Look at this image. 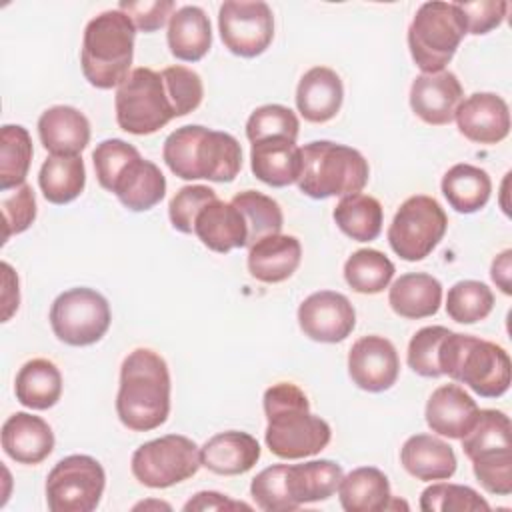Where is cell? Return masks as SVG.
<instances>
[{
    "mask_svg": "<svg viewBox=\"0 0 512 512\" xmlns=\"http://www.w3.org/2000/svg\"><path fill=\"white\" fill-rule=\"evenodd\" d=\"M264 414L266 446L282 460L308 458L330 444V424L310 412L308 396L292 382H278L264 392Z\"/></svg>",
    "mask_w": 512,
    "mask_h": 512,
    "instance_id": "1",
    "label": "cell"
},
{
    "mask_svg": "<svg viewBox=\"0 0 512 512\" xmlns=\"http://www.w3.org/2000/svg\"><path fill=\"white\" fill-rule=\"evenodd\" d=\"M116 414L134 432H148L166 422L170 414V372L158 352L136 348L124 358Z\"/></svg>",
    "mask_w": 512,
    "mask_h": 512,
    "instance_id": "2",
    "label": "cell"
},
{
    "mask_svg": "<svg viewBox=\"0 0 512 512\" xmlns=\"http://www.w3.org/2000/svg\"><path fill=\"white\" fill-rule=\"evenodd\" d=\"M162 158L172 174L182 180L232 182L242 168V148L238 140L220 130L200 124L176 128L164 140Z\"/></svg>",
    "mask_w": 512,
    "mask_h": 512,
    "instance_id": "3",
    "label": "cell"
},
{
    "mask_svg": "<svg viewBox=\"0 0 512 512\" xmlns=\"http://www.w3.org/2000/svg\"><path fill=\"white\" fill-rule=\"evenodd\" d=\"M92 162L100 186L116 194L132 212L154 208L166 194V178L160 168L120 138L102 140L92 152Z\"/></svg>",
    "mask_w": 512,
    "mask_h": 512,
    "instance_id": "4",
    "label": "cell"
},
{
    "mask_svg": "<svg viewBox=\"0 0 512 512\" xmlns=\"http://www.w3.org/2000/svg\"><path fill=\"white\" fill-rule=\"evenodd\" d=\"M438 364L442 376L466 384L482 398H500L510 388V356L496 342L450 330L440 344Z\"/></svg>",
    "mask_w": 512,
    "mask_h": 512,
    "instance_id": "5",
    "label": "cell"
},
{
    "mask_svg": "<svg viewBox=\"0 0 512 512\" xmlns=\"http://www.w3.org/2000/svg\"><path fill=\"white\" fill-rule=\"evenodd\" d=\"M134 38L136 28L122 10H106L86 24L80 64L90 86L110 90L128 78Z\"/></svg>",
    "mask_w": 512,
    "mask_h": 512,
    "instance_id": "6",
    "label": "cell"
},
{
    "mask_svg": "<svg viewBox=\"0 0 512 512\" xmlns=\"http://www.w3.org/2000/svg\"><path fill=\"white\" fill-rule=\"evenodd\" d=\"M368 176V160L352 146L332 140H314L302 146V170L296 184L314 200L362 192Z\"/></svg>",
    "mask_w": 512,
    "mask_h": 512,
    "instance_id": "7",
    "label": "cell"
},
{
    "mask_svg": "<svg viewBox=\"0 0 512 512\" xmlns=\"http://www.w3.org/2000/svg\"><path fill=\"white\" fill-rule=\"evenodd\" d=\"M466 24L456 2H424L408 28V48L422 74L442 72L454 58Z\"/></svg>",
    "mask_w": 512,
    "mask_h": 512,
    "instance_id": "8",
    "label": "cell"
},
{
    "mask_svg": "<svg viewBox=\"0 0 512 512\" xmlns=\"http://www.w3.org/2000/svg\"><path fill=\"white\" fill-rule=\"evenodd\" d=\"M118 126L136 136L154 134L176 118L162 74L152 68H134L118 86L116 98Z\"/></svg>",
    "mask_w": 512,
    "mask_h": 512,
    "instance_id": "9",
    "label": "cell"
},
{
    "mask_svg": "<svg viewBox=\"0 0 512 512\" xmlns=\"http://www.w3.org/2000/svg\"><path fill=\"white\" fill-rule=\"evenodd\" d=\"M448 216L436 198L416 194L406 198L388 226V244L402 260L426 258L444 238Z\"/></svg>",
    "mask_w": 512,
    "mask_h": 512,
    "instance_id": "10",
    "label": "cell"
},
{
    "mask_svg": "<svg viewBox=\"0 0 512 512\" xmlns=\"http://www.w3.org/2000/svg\"><path fill=\"white\" fill-rule=\"evenodd\" d=\"M200 466V448L182 434L144 442L130 460L134 478L148 488H170L192 478Z\"/></svg>",
    "mask_w": 512,
    "mask_h": 512,
    "instance_id": "11",
    "label": "cell"
},
{
    "mask_svg": "<svg viewBox=\"0 0 512 512\" xmlns=\"http://www.w3.org/2000/svg\"><path fill=\"white\" fill-rule=\"evenodd\" d=\"M102 464L86 454H72L54 464L46 478L50 512H92L104 494Z\"/></svg>",
    "mask_w": 512,
    "mask_h": 512,
    "instance_id": "12",
    "label": "cell"
},
{
    "mask_svg": "<svg viewBox=\"0 0 512 512\" xmlns=\"http://www.w3.org/2000/svg\"><path fill=\"white\" fill-rule=\"evenodd\" d=\"M110 322L108 300L92 288H70L50 308L52 332L68 346L96 344L108 332Z\"/></svg>",
    "mask_w": 512,
    "mask_h": 512,
    "instance_id": "13",
    "label": "cell"
},
{
    "mask_svg": "<svg viewBox=\"0 0 512 512\" xmlns=\"http://www.w3.org/2000/svg\"><path fill=\"white\" fill-rule=\"evenodd\" d=\"M222 44L240 58L260 56L274 38V14L262 0H226L218 10Z\"/></svg>",
    "mask_w": 512,
    "mask_h": 512,
    "instance_id": "14",
    "label": "cell"
},
{
    "mask_svg": "<svg viewBox=\"0 0 512 512\" xmlns=\"http://www.w3.org/2000/svg\"><path fill=\"white\" fill-rule=\"evenodd\" d=\"M298 324L310 340L336 344L352 334L356 326V312L344 294L320 290L304 298L298 306Z\"/></svg>",
    "mask_w": 512,
    "mask_h": 512,
    "instance_id": "15",
    "label": "cell"
},
{
    "mask_svg": "<svg viewBox=\"0 0 512 512\" xmlns=\"http://www.w3.org/2000/svg\"><path fill=\"white\" fill-rule=\"evenodd\" d=\"M348 374L366 392L392 388L400 374V358L394 344L384 336H362L348 352Z\"/></svg>",
    "mask_w": 512,
    "mask_h": 512,
    "instance_id": "16",
    "label": "cell"
},
{
    "mask_svg": "<svg viewBox=\"0 0 512 512\" xmlns=\"http://www.w3.org/2000/svg\"><path fill=\"white\" fill-rule=\"evenodd\" d=\"M462 100V84L450 70L420 74L410 86V108L430 126L450 124Z\"/></svg>",
    "mask_w": 512,
    "mask_h": 512,
    "instance_id": "17",
    "label": "cell"
},
{
    "mask_svg": "<svg viewBox=\"0 0 512 512\" xmlns=\"http://www.w3.org/2000/svg\"><path fill=\"white\" fill-rule=\"evenodd\" d=\"M464 138L476 144H498L510 132V110L494 92H474L464 98L454 116Z\"/></svg>",
    "mask_w": 512,
    "mask_h": 512,
    "instance_id": "18",
    "label": "cell"
},
{
    "mask_svg": "<svg viewBox=\"0 0 512 512\" xmlns=\"http://www.w3.org/2000/svg\"><path fill=\"white\" fill-rule=\"evenodd\" d=\"M476 400L460 384L438 386L426 402V424L432 432L460 440L478 416Z\"/></svg>",
    "mask_w": 512,
    "mask_h": 512,
    "instance_id": "19",
    "label": "cell"
},
{
    "mask_svg": "<svg viewBox=\"0 0 512 512\" xmlns=\"http://www.w3.org/2000/svg\"><path fill=\"white\" fill-rule=\"evenodd\" d=\"M194 234L212 252L226 254L248 246V226L242 212L220 198L208 202L194 220Z\"/></svg>",
    "mask_w": 512,
    "mask_h": 512,
    "instance_id": "20",
    "label": "cell"
},
{
    "mask_svg": "<svg viewBox=\"0 0 512 512\" xmlns=\"http://www.w3.org/2000/svg\"><path fill=\"white\" fill-rule=\"evenodd\" d=\"M2 448L18 464H40L54 450V434L46 420L16 412L2 424Z\"/></svg>",
    "mask_w": 512,
    "mask_h": 512,
    "instance_id": "21",
    "label": "cell"
},
{
    "mask_svg": "<svg viewBox=\"0 0 512 512\" xmlns=\"http://www.w3.org/2000/svg\"><path fill=\"white\" fill-rule=\"evenodd\" d=\"M342 476V466L332 460L282 464L284 490L294 510L300 508L302 504L328 500L338 490Z\"/></svg>",
    "mask_w": 512,
    "mask_h": 512,
    "instance_id": "22",
    "label": "cell"
},
{
    "mask_svg": "<svg viewBox=\"0 0 512 512\" xmlns=\"http://www.w3.org/2000/svg\"><path fill=\"white\" fill-rule=\"evenodd\" d=\"M344 100V86L340 76L328 66H314L298 82L296 108L304 120L324 124L332 120Z\"/></svg>",
    "mask_w": 512,
    "mask_h": 512,
    "instance_id": "23",
    "label": "cell"
},
{
    "mask_svg": "<svg viewBox=\"0 0 512 512\" xmlns=\"http://www.w3.org/2000/svg\"><path fill=\"white\" fill-rule=\"evenodd\" d=\"M42 146L54 156H78L90 142V122L74 106H52L38 118Z\"/></svg>",
    "mask_w": 512,
    "mask_h": 512,
    "instance_id": "24",
    "label": "cell"
},
{
    "mask_svg": "<svg viewBox=\"0 0 512 512\" xmlns=\"http://www.w3.org/2000/svg\"><path fill=\"white\" fill-rule=\"evenodd\" d=\"M260 458L258 440L240 430L214 434L200 448V464L220 476H238L254 468Z\"/></svg>",
    "mask_w": 512,
    "mask_h": 512,
    "instance_id": "25",
    "label": "cell"
},
{
    "mask_svg": "<svg viewBox=\"0 0 512 512\" xmlns=\"http://www.w3.org/2000/svg\"><path fill=\"white\" fill-rule=\"evenodd\" d=\"M252 174L272 186L284 188L298 182L302 170V148L290 138H266L250 148Z\"/></svg>",
    "mask_w": 512,
    "mask_h": 512,
    "instance_id": "26",
    "label": "cell"
},
{
    "mask_svg": "<svg viewBox=\"0 0 512 512\" xmlns=\"http://www.w3.org/2000/svg\"><path fill=\"white\" fill-rule=\"evenodd\" d=\"M512 426L502 410H478L472 428L460 438L464 454L472 464L512 458Z\"/></svg>",
    "mask_w": 512,
    "mask_h": 512,
    "instance_id": "27",
    "label": "cell"
},
{
    "mask_svg": "<svg viewBox=\"0 0 512 512\" xmlns=\"http://www.w3.org/2000/svg\"><path fill=\"white\" fill-rule=\"evenodd\" d=\"M302 260V246L296 236L272 234L250 246L248 272L252 278L278 284L288 280Z\"/></svg>",
    "mask_w": 512,
    "mask_h": 512,
    "instance_id": "28",
    "label": "cell"
},
{
    "mask_svg": "<svg viewBox=\"0 0 512 512\" xmlns=\"http://www.w3.org/2000/svg\"><path fill=\"white\" fill-rule=\"evenodd\" d=\"M404 470L422 482L448 480L456 472V454L452 446L432 434H414L400 448Z\"/></svg>",
    "mask_w": 512,
    "mask_h": 512,
    "instance_id": "29",
    "label": "cell"
},
{
    "mask_svg": "<svg viewBox=\"0 0 512 512\" xmlns=\"http://www.w3.org/2000/svg\"><path fill=\"white\" fill-rule=\"evenodd\" d=\"M338 496L346 512H382L402 504L392 498L386 474L374 466H360L342 476Z\"/></svg>",
    "mask_w": 512,
    "mask_h": 512,
    "instance_id": "30",
    "label": "cell"
},
{
    "mask_svg": "<svg viewBox=\"0 0 512 512\" xmlns=\"http://www.w3.org/2000/svg\"><path fill=\"white\" fill-rule=\"evenodd\" d=\"M388 304L394 314L408 320L434 316L442 304V284L426 272L402 274L390 286Z\"/></svg>",
    "mask_w": 512,
    "mask_h": 512,
    "instance_id": "31",
    "label": "cell"
},
{
    "mask_svg": "<svg viewBox=\"0 0 512 512\" xmlns=\"http://www.w3.org/2000/svg\"><path fill=\"white\" fill-rule=\"evenodd\" d=\"M168 48L174 58L184 62L202 60L212 46V26L200 6H182L174 10L166 32Z\"/></svg>",
    "mask_w": 512,
    "mask_h": 512,
    "instance_id": "32",
    "label": "cell"
},
{
    "mask_svg": "<svg viewBox=\"0 0 512 512\" xmlns=\"http://www.w3.org/2000/svg\"><path fill=\"white\" fill-rule=\"evenodd\" d=\"M440 186L450 208L460 214H474L482 210L492 194V180L488 172L466 162L448 168Z\"/></svg>",
    "mask_w": 512,
    "mask_h": 512,
    "instance_id": "33",
    "label": "cell"
},
{
    "mask_svg": "<svg viewBox=\"0 0 512 512\" xmlns=\"http://www.w3.org/2000/svg\"><path fill=\"white\" fill-rule=\"evenodd\" d=\"M16 400L32 410H48L62 396V374L52 360L32 358L16 374Z\"/></svg>",
    "mask_w": 512,
    "mask_h": 512,
    "instance_id": "34",
    "label": "cell"
},
{
    "mask_svg": "<svg viewBox=\"0 0 512 512\" xmlns=\"http://www.w3.org/2000/svg\"><path fill=\"white\" fill-rule=\"evenodd\" d=\"M38 184L50 204H68L76 200L86 184V168L80 156L50 154L38 174Z\"/></svg>",
    "mask_w": 512,
    "mask_h": 512,
    "instance_id": "35",
    "label": "cell"
},
{
    "mask_svg": "<svg viewBox=\"0 0 512 512\" xmlns=\"http://www.w3.org/2000/svg\"><path fill=\"white\" fill-rule=\"evenodd\" d=\"M332 216L336 226L356 242L376 240L382 232V204L362 192L342 196Z\"/></svg>",
    "mask_w": 512,
    "mask_h": 512,
    "instance_id": "36",
    "label": "cell"
},
{
    "mask_svg": "<svg viewBox=\"0 0 512 512\" xmlns=\"http://www.w3.org/2000/svg\"><path fill=\"white\" fill-rule=\"evenodd\" d=\"M32 140L24 126L6 124L0 132V190L8 192L26 182L32 162Z\"/></svg>",
    "mask_w": 512,
    "mask_h": 512,
    "instance_id": "37",
    "label": "cell"
},
{
    "mask_svg": "<svg viewBox=\"0 0 512 512\" xmlns=\"http://www.w3.org/2000/svg\"><path fill=\"white\" fill-rule=\"evenodd\" d=\"M392 260L374 248H360L344 264V278L358 294H378L394 278Z\"/></svg>",
    "mask_w": 512,
    "mask_h": 512,
    "instance_id": "38",
    "label": "cell"
},
{
    "mask_svg": "<svg viewBox=\"0 0 512 512\" xmlns=\"http://www.w3.org/2000/svg\"><path fill=\"white\" fill-rule=\"evenodd\" d=\"M230 202L242 212L248 226V248L266 236L280 234L284 216L278 202L270 196L256 190H244L238 192Z\"/></svg>",
    "mask_w": 512,
    "mask_h": 512,
    "instance_id": "39",
    "label": "cell"
},
{
    "mask_svg": "<svg viewBox=\"0 0 512 512\" xmlns=\"http://www.w3.org/2000/svg\"><path fill=\"white\" fill-rule=\"evenodd\" d=\"M494 308L492 290L480 280H460L456 282L446 296V312L454 322L476 324Z\"/></svg>",
    "mask_w": 512,
    "mask_h": 512,
    "instance_id": "40",
    "label": "cell"
},
{
    "mask_svg": "<svg viewBox=\"0 0 512 512\" xmlns=\"http://www.w3.org/2000/svg\"><path fill=\"white\" fill-rule=\"evenodd\" d=\"M420 508L424 512H478L490 510V504L470 486L436 482L422 492Z\"/></svg>",
    "mask_w": 512,
    "mask_h": 512,
    "instance_id": "41",
    "label": "cell"
},
{
    "mask_svg": "<svg viewBox=\"0 0 512 512\" xmlns=\"http://www.w3.org/2000/svg\"><path fill=\"white\" fill-rule=\"evenodd\" d=\"M298 130L300 122L296 114L282 104H264L246 122V136L252 144L266 138H290L296 142Z\"/></svg>",
    "mask_w": 512,
    "mask_h": 512,
    "instance_id": "42",
    "label": "cell"
},
{
    "mask_svg": "<svg viewBox=\"0 0 512 512\" xmlns=\"http://www.w3.org/2000/svg\"><path fill=\"white\" fill-rule=\"evenodd\" d=\"M160 74H162L176 118L186 116L200 106L204 96V86L200 76L194 70L186 66H168Z\"/></svg>",
    "mask_w": 512,
    "mask_h": 512,
    "instance_id": "43",
    "label": "cell"
},
{
    "mask_svg": "<svg viewBox=\"0 0 512 512\" xmlns=\"http://www.w3.org/2000/svg\"><path fill=\"white\" fill-rule=\"evenodd\" d=\"M448 332L450 330L446 326H424L412 336L408 344L406 360L416 374L424 378L442 376L438 354H440V344Z\"/></svg>",
    "mask_w": 512,
    "mask_h": 512,
    "instance_id": "44",
    "label": "cell"
},
{
    "mask_svg": "<svg viewBox=\"0 0 512 512\" xmlns=\"http://www.w3.org/2000/svg\"><path fill=\"white\" fill-rule=\"evenodd\" d=\"M216 190L204 184L182 186L168 204V216L172 226L182 234L194 232V220L198 212L212 200H216Z\"/></svg>",
    "mask_w": 512,
    "mask_h": 512,
    "instance_id": "45",
    "label": "cell"
},
{
    "mask_svg": "<svg viewBox=\"0 0 512 512\" xmlns=\"http://www.w3.org/2000/svg\"><path fill=\"white\" fill-rule=\"evenodd\" d=\"M4 214V240L28 230L36 218V198L30 184H22L8 192H2Z\"/></svg>",
    "mask_w": 512,
    "mask_h": 512,
    "instance_id": "46",
    "label": "cell"
},
{
    "mask_svg": "<svg viewBox=\"0 0 512 512\" xmlns=\"http://www.w3.org/2000/svg\"><path fill=\"white\" fill-rule=\"evenodd\" d=\"M464 24L466 34H488L490 30L498 28L506 16L508 2L504 0H476V2H456Z\"/></svg>",
    "mask_w": 512,
    "mask_h": 512,
    "instance_id": "47",
    "label": "cell"
},
{
    "mask_svg": "<svg viewBox=\"0 0 512 512\" xmlns=\"http://www.w3.org/2000/svg\"><path fill=\"white\" fill-rule=\"evenodd\" d=\"M118 10H122L132 20L136 30L156 32L174 14V2L172 0H138V2L122 0L118 4Z\"/></svg>",
    "mask_w": 512,
    "mask_h": 512,
    "instance_id": "48",
    "label": "cell"
},
{
    "mask_svg": "<svg viewBox=\"0 0 512 512\" xmlns=\"http://www.w3.org/2000/svg\"><path fill=\"white\" fill-rule=\"evenodd\" d=\"M232 508H246L250 510L248 504H242V502H232L226 498V494H220V492H198L192 500H188L184 504V510L190 512V510H232Z\"/></svg>",
    "mask_w": 512,
    "mask_h": 512,
    "instance_id": "49",
    "label": "cell"
},
{
    "mask_svg": "<svg viewBox=\"0 0 512 512\" xmlns=\"http://www.w3.org/2000/svg\"><path fill=\"white\" fill-rule=\"evenodd\" d=\"M512 250H504L500 252L490 268V276L494 280V284L504 292V294H512V284H510V272H512Z\"/></svg>",
    "mask_w": 512,
    "mask_h": 512,
    "instance_id": "50",
    "label": "cell"
}]
</instances>
